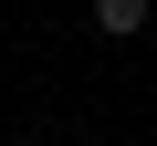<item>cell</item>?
<instances>
[{"label": "cell", "instance_id": "obj_1", "mask_svg": "<svg viewBox=\"0 0 157 146\" xmlns=\"http://www.w3.org/2000/svg\"><path fill=\"white\" fill-rule=\"evenodd\" d=\"M147 21H157V0H94V31L105 42H136Z\"/></svg>", "mask_w": 157, "mask_h": 146}]
</instances>
